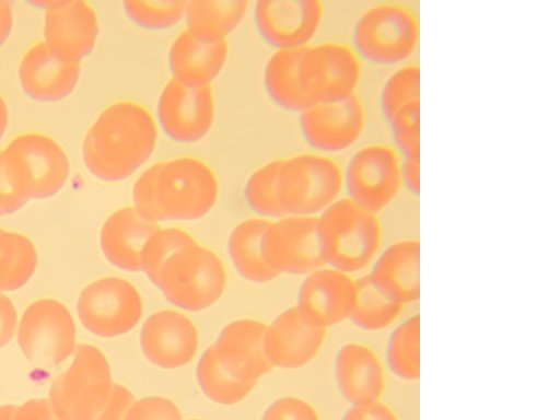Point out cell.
Masks as SVG:
<instances>
[{"instance_id": "cell-1", "label": "cell", "mask_w": 560, "mask_h": 420, "mask_svg": "<svg viewBox=\"0 0 560 420\" xmlns=\"http://www.w3.org/2000/svg\"><path fill=\"white\" fill-rule=\"evenodd\" d=\"M158 139L155 117L144 105L117 101L106 106L86 131L83 161L96 178L120 182L147 164Z\"/></svg>"}, {"instance_id": "cell-2", "label": "cell", "mask_w": 560, "mask_h": 420, "mask_svg": "<svg viewBox=\"0 0 560 420\" xmlns=\"http://www.w3.org/2000/svg\"><path fill=\"white\" fill-rule=\"evenodd\" d=\"M219 194L213 168L199 158L183 155L155 162L138 176L132 207L158 224L194 221L213 209Z\"/></svg>"}, {"instance_id": "cell-3", "label": "cell", "mask_w": 560, "mask_h": 420, "mask_svg": "<svg viewBox=\"0 0 560 420\" xmlns=\"http://www.w3.org/2000/svg\"><path fill=\"white\" fill-rule=\"evenodd\" d=\"M326 266L352 275L372 266L382 250L383 229L377 214L340 197L317 217Z\"/></svg>"}, {"instance_id": "cell-4", "label": "cell", "mask_w": 560, "mask_h": 420, "mask_svg": "<svg viewBox=\"0 0 560 420\" xmlns=\"http://www.w3.org/2000/svg\"><path fill=\"white\" fill-rule=\"evenodd\" d=\"M420 44V21L408 5L396 1L376 2L357 18L351 46L362 60L374 66L408 63Z\"/></svg>"}, {"instance_id": "cell-5", "label": "cell", "mask_w": 560, "mask_h": 420, "mask_svg": "<svg viewBox=\"0 0 560 420\" xmlns=\"http://www.w3.org/2000/svg\"><path fill=\"white\" fill-rule=\"evenodd\" d=\"M277 194L283 215L318 217L343 196V167L313 151L282 159Z\"/></svg>"}, {"instance_id": "cell-6", "label": "cell", "mask_w": 560, "mask_h": 420, "mask_svg": "<svg viewBox=\"0 0 560 420\" xmlns=\"http://www.w3.org/2000/svg\"><path fill=\"white\" fill-rule=\"evenodd\" d=\"M70 366L51 382L49 401L61 420H93L107 401L114 382L104 353L78 345Z\"/></svg>"}, {"instance_id": "cell-7", "label": "cell", "mask_w": 560, "mask_h": 420, "mask_svg": "<svg viewBox=\"0 0 560 420\" xmlns=\"http://www.w3.org/2000/svg\"><path fill=\"white\" fill-rule=\"evenodd\" d=\"M155 285L173 305L199 312L220 300L226 272L214 252L195 242L165 264Z\"/></svg>"}, {"instance_id": "cell-8", "label": "cell", "mask_w": 560, "mask_h": 420, "mask_svg": "<svg viewBox=\"0 0 560 420\" xmlns=\"http://www.w3.org/2000/svg\"><path fill=\"white\" fill-rule=\"evenodd\" d=\"M2 153L11 183L27 200L55 196L68 179V156L60 144L46 135H20Z\"/></svg>"}, {"instance_id": "cell-9", "label": "cell", "mask_w": 560, "mask_h": 420, "mask_svg": "<svg viewBox=\"0 0 560 420\" xmlns=\"http://www.w3.org/2000/svg\"><path fill=\"white\" fill-rule=\"evenodd\" d=\"M363 62L350 44L325 40L311 44L299 62L300 89L308 105L355 95Z\"/></svg>"}, {"instance_id": "cell-10", "label": "cell", "mask_w": 560, "mask_h": 420, "mask_svg": "<svg viewBox=\"0 0 560 420\" xmlns=\"http://www.w3.org/2000/svg\"><path fill=\"white\" fill-rule=\"evenodd\" d=\"M402 188L401 156L393 145L363 144L343 167V196L377 215L397 200Z\"/></svg>"}, {"instance_id": "cell-11", "label": "cell", "mask_w": 560, "mask_h": 420, "mask_svg": "<svg viewBox=\"0 0 560 420\" xmlns=\"http://www.w3.org/2000/svg\"><path fill=\"white\" fill-rule=\"evenodd\" d=\"M77 329L68 308L54 299L27 306L18 327V343L34 365L52 368L66 361L77 347Z\"/></svg>"}, {"instance_id": "cell-12", "label": "cell", "mask_w": 560, "mask_h": 420, "mask_svg": "<svg viewBox=\"0 0 560 420\" xmlns=\"http://www.w3.org/2000/svg\"><path fill=\"white\" fill-rule=\"evenodd\" d=\"M77 311L90 332L113 338L129 332L140 322L143 301L131 282L119 277H105L81 291Z\"/></svg>"}, {"instance_id": "cell-13", "label": "cell", "mask_w": 560, "mask_h": 420, "mask_svg": "<svg viewBox=\"0 0 560 420\" xmlns=\"http://www.w3.org/2000/svg\"><path fill=\"white\" fill-rule=\"evenodd\" d=\"M154 117L159 131L171 141L197 143L214 127V91L212 86L189 85L170 78L159 94Z\"/></svg>"}, {"instance_id": "cell-14", "label": "cell", "mask_w": 560, "mask_h": 420, "mask_svg": "<svg viewBox=\"0 0 560 420\" xmlns=\"http://www.w3.org/2000/svg\"><path fill=\"white\" fill-rule=\"evenodd\" d=\"M368 122L358 94L343 100L315 103L299 113L303 141L313 152L332 155L349 150L362 138Z\"/></svg>"}, {"instance_id": "cell-15", "label": "cell", "mask_w": 560, "mask_h": 420, "mask_svg": "<svg viewBox=\"0 0 560 420\" xmlns=\"http://www.w3.org/2000/svg\"><path fill=\"white\" fill-rule=\"evenodd\" d=\"M268 265L281 273L307 276L326 266L317 217L283 215L270 221L262 240Z\"/></svg>"}, {"instance_id": "cell-16", "label": "cell", "mask_w": 560, "mask_h": 420, "mask_svg": "<svg viewBox=\"0 0 560 420\" xmlns=\"http://www.w3.org/2000/svg\"><path fill=\"white\" fill-rule=\"evenodd\" d=\"M253 18L258 36L273 50L301 49L312 44L324 20L318 0L256 1Z\"/></svg>"}, {"instance_id": "cell-17", "label": "cell", "mask_w": 560, "mask_h": 420, "mask_svg": "<svg viewBox=\"0 0 560 420\" xmlns=\"http://www.w3.org/2000/svg\"><path fill=\"white\" fill-rule=\"evenodd\" d=\"M45 9L44 36L50 51L65 61L80 62L96 45L100 23L85 1L33 2Z\"/></svg>"}, {"instance_id": "cell-18", "label": "cell", "mask_w": 560, "mask_h": 420, "mask_svg": "<svg viewBox=\"0 0 560 420\" xmlns=\"http://www.w3.org/2000/svg\"><path fill=\"white\" fill-rule=\"evenodd\" d=\"M354 300L355 280L348 273L325 266L306 276L295 306L308 324L328 330L350 320Z\"/></svg>"}, {"instance_id": "cell-19", "label": "cell", "mask_w": 560, "mask_h": 420, "mask_svg": "<svg viewBox=\"0 0 560 420\" xmlns=\"http://www.w3.org/2000/svg\"><path fill=\"white\" fill-rule=\"evenodd\" d=\"M140 347L149 362L165 370L188 364L199 348V334L194 322L177 311L151 314L140 331Z\"/></svg>"}, {"instance_id": "cell-20", "label": "cell", "mask_w": 560, "mask_h": 420, "mask_svg": "<svg viewBox=\"0 0 560 420\" xmlns=\"http://www.w3.org/2000/svg\"><path fill=\"white\" fill-rule=\"evenodd\" d=\"M334 375L341 397L350 405L382 400L386 390V366L370 346L350 341L335 358Z\"/></svg>"}, {"instance_id": "cell-21", "label": "cell", "mask_w": 560, "mask_h": 420, "mask_svg": "<svg viewBox=\"0 0 560 420\" xmlns=\"http://www.w3.org/2000/svg\"><path fill=\"white\" fill-rule=\"evenodd\" d=\"M326 337L327 330L308 324L292 306L266 326V353L272 366L299 369L317 357Z\"/></svg>"}, {"instance_id": "cell-22", "label": "cell", "mask_w": 560, "mask_h": 420, "mask_svg": "<svg viewBox=\"0 0 560 420\" xmlns=\"http://www.w3.org/2000/svg\"><path fill=\"white\" fill-rule=\"evenodd\" d=\"M266 326L256 319L234 320L212 345L220 362L236 377L257 384L272 369L265 348Z\"/></svg>"}, {"instance_id": "cell-23", "label": "cell", "mask_w": 560, "mask_h": 420, "mask_svg": "<svg viewBox=\"0 0 560 420\" xmlns=\"http://www.w3.org/2000/svg\"><path fill=\"white\" fill-rule=\"evenodd\" d=\"M80 72V62L58 58L44 42L25 51L18 70L23 92L39 102H55L69 96L79 82Z\"/></svg>"}, {"instance_id": "cell-24", "label": "cell", "mask_w": 560, "mask_h": 420, "mask_svg": "<svg viewBox=\"0 0 560 420\" xmlns=\"http://www.w3.org/2000/svg\"><path fill=\"white\" fill-rule=\"evenodd\" d=\"M228 59V40H203L187 28L172 40L167 54L171 79L197 86H212Z\"/></svg>"}, {"instance_id": "cell-25", "label": "cell", "mask_w": 560, "mask_h": 420, "mask_svg": "<svg viewBox=\"0 0 560 420\" xmlns=\"http://www.w3.org/2000/svg\"><path fill=\"white\" fill-rule=\"evenodd\" d=\"M387 295L402 305L420 298V242L406 237L392 242L380 252L368 273Z\"/></svg>"}, {"instance_id": "cell-26", "label": "cell", "mask_w": 560, "mask_h": 420, "mask_svg": "<svg viewBox=\"0 0 560 420\" xmlns=\"http://www.w3.org/2000/svg\"><path fill=\"white\" fill-rule=\"evenodd\" d=\"M160 225L142 217L132 206L113 212L103 223L100 246L116 268L141 271V258L151 234Z\"/></svg>"}, {"instance_id": "cell-27", "label": "cell", "mask_w": 560, "mask_h": 420, "mask_svg": "<svg viewBox=\"0 0 560 420\" xmlns=\"http://www.w3.org/2000/svg\"><path fill=\"white\" fill-rule=\"evenodd\" d=\"M270 221L249 218L235 225L230 233V259L235 270L247 281L265 283L279 277L268 265L262 252V240Z\"/></svg>"}, {"instance_id": "cell-28", "label": "cell", "mask_w": 560, "mask_h": 420, "mask_svg": "<svg viewBox=\"0 0 560 420\" xmlns=\"http://www.w3.org/2000/svg\"><path fill=\"white\" fill-rule=\"evenodd\" d=\"M250 10L244 0L187 1L184 21L195 36L221 42L240 27Z\"/></svg>"}, {"instance_id": "cell-29", "label": "cell", "mask_w": 560, "mask_h": 420, "mask_svg": "<svg viewBox=\"0 0 560 420\" xmlns=\"http://www.w3.org/2000/svg\"><path fill=\"white\" fill-rule=\"evenodd\" d=\"M303 49L273 50L262 70V85L268 98L277 107L296 114L308 106L299 83Z\"/></svg>"}, {"instance_id": "cell-30", "label": "cell", "mask_w": 560, "mask_h": 420, "mask_svg": "<svg viewBox=\"0 0 560 420\" xmlns=\"http://www.w3.org/2000/svg\"><path fill=\"white\" fill-rule=\"evenodd\" d=\"M405 305L382 291L369 277L355 279V300L350 320L366 331H381L395 324Z\"/></svg>"}, {"instance_id": "cell-31", "label": "cell", "mask_w": 560, "mask_h": 420, "mask_svg": "<svg viewBox=\"0 0 560 420\" xmlns=\"http://www.w3.org/2000/svg\"><path fill=\"white\" fill-rule=\"evenodd\" d=\"M420 318L418 314L402 320L387 339L385 366L397 378L407 383L420 378Z\"/></svg>"}, {"instance_id": "cell-32", "label": "cell", "mask_w": 560, "mask_h": 420, "mask_svg": "<svg viewBox=\"0 0 560 420\" xmlns=\"http://www.w3.org/2000/svg\"><path fill=\"white\" fill-rule=\"evenodd\" d=\"M196 377L202 393L210 400L223 406L241 402L256 385V383L241 380L228 371L220 362L212 346L200 357Z\"/></svg>"}, {"instance_id": "cell-33", "label": "cell", "mask_w": 560, "mask_h": 420, "mask_svg": "<svg viewBox=\"0 0 560 420\" xmlns=\"http://www.w3.org/2000/svg\"><path fill=\"white\" fill-rule=\"evenodd\" d=\"M38 256L25 235L0 228V291H14L34 275Z\"/></svg>"}, {"instance_id": "cell-34", "label": "cell", "mask_w": 560, "mask_h": 420, "mask_svg": "<svg viewBox=\"0 0 560 420\" xmlns=\"http://www.w3.org/2000/svg\"><path fill=\"white\" fill-rule=\"evenodd\" d=\"M420 102V66L408 62L396 67L386 78L378 96L383 120H389L404 107Z\"/></svg>"}, {"instance_id": "cell-35", "label": "cell", "mask_w": 560, "mask_h": 420, "mask_svg": "<svg viewBox=\"0 0 560 420\" xmlns=\"http://www.w3.org/2000/svg\"><path fill=\"white\" fill-rule=\"evenodd\" d=\"M282 159L268 161L248 176L244 198L258 218L266 220L283 217L277 194V180Z\"/></svg>"}, {"instance_id": "cell-36", "label": "cell", "mask_w": 560, "mask_h": 420, "mask_svg": "<svg viewBox=\"0 0 560 420\" xmlns=\"http://www.w3.org/2000/svg\"><path fill=\"white\" fill-rule=\"evenodd\" d=\"M187 1L131 0L122 2L126 18L138 28L161 32L176 26L184 20Z\"/></svg>"}, {"instance_id": "cell-37", "label": "cell", "mask_w": 560, "mask_h": 420, "mask_svg": "<svg viewBox=\"0 0 560 420\" xmlns=\"http://www.w3.org/2000/svg\"><path fill=\"white\" fill-rule=\"evenodd\" d=\"M197 242L177 228H158L149 237L141 258V271L156 284L165 264L180 249Z\"/></svg>"}, {"instance_id": "cell-38", "label": "cell", "mask_w": 560, "mask_h": 420, "mask_svg": "<svg viewBox=\"0 0 560 420\" xmlns=\"http://www.w3.org/2000/svg\"><path fill=\"white\" fill-rule=\"evenodd\" d=\"M387 125L400 156L420 155V102L400 109Z\"/></svg>"}, {"instance_id": "cell-39", "label": "cell", "mask_w": 560, "mask_h": 420, "mask_svg": "<svg viewBox=\"0 0 560 420\" xmlns=\"http://www.w3.org/2000/svg\"><path fill=\"white\" fill-rule=\"evenodd\" d=\"M126 420H183L177 405L162 396H148L135 400Z\"/></svg>"}, {"instance_id": "cell-40", "label": "cell", "mask_w": 560, "mask_h": 420, "mask_svg": "<svg viewBox=\"0 0 560 420\" xmlns=\"http://www.w3.org/2000/svg\"><path fill=\"white\" fill-rule=\"evenodd\" d=\"M260 420H320V417L308 401L288 396L271 402Z\"/></svg>"}, {"instance_id": "cell-41", "label": "cell", "mask_w": 560, "mask_h": 420, "mask_svg": "<svg viewBox=\"0 0 560 420\" xmlns=\"http://www.w3.org/2000/svg\"><path fill=\"white\" fill-rule=\"evenodd\" d=\"M135 400L133 394L127 387L114 383L107 401L93 420H126Z\"/></svg>"}, {"instance_id": "cell-42", "label": "cell", "mask_w": 560, "mask_h": 420, "mask_svg": "<svg viewBox=\"0 0 560 420\" xmlns=\"http://www.w3.org/2000/svg\"><path fill=\"white\" fill-rule=\"evenodd\" d=\"M23 196L11 183L4 164L3 153L0 152V217L19 211L26 202Z\"/></svg>"}, {"instance_id": "cell-43", "label": "cell", "mask_w": 560, "mask_h": 420, "mask_svg": "<svg viewBox=\"0 0 560 420\" xmlns=\"http://www.w3.org/2000/svg\"><path fill=\"white\" fill-rule=\"evenodd\" d=\"M340 420H400V418L393 407L383 400H378L349 406Z\"/></svg>"}, {"instance_id": "cell-44", "label": "cell", "mask_w": 560, "mask_h": 420, "mask_svg": "<svg viewBox=\"0 0 560 420\" xmlns=\"http://www.w3.org/2000/svg\"><path fill=\"white\" fill-rule=\"evenodd\" d=\"M14 420H61L49 399L36 398L18 406Z\"/></svg>"}, {"instance_id": "cell-45", "label": "cell", "mask_w": 560, "mask_h": 420, "mask_svg": "<svg viewBox=\"0 0 560 420\" xmlns=\"http://www.w3.org/2000/svg\"><path fill=\"white\" fill-rule=\"evenodd\" d=\"M16 327V312L9 298L0 293V349L13 337Z\"/></svg>"}, {"instance_id": "cell-46", "label": "cell", "mask_w": 560, "mask_h": 420, "mask_svg": "<svg viewBox=\"0 0 560 420\" xmlns=\"http://www.w3.org/2000/svg\"><path fill=\"white\" fill-rule=\"evenodd\" d=\"M401 178L404 188L418 197L420 191V155L401 156Z\"/></svg>"}, {"instance_id": "cell-47", "label": "cell", "mask_w": 560, "mask_h": 420, "mask_svg": "<svg viewBox=\"0 0 560 420\" xmlns=\"http://www.w3.org/2000/svg\"><path fill=\"white\" fill-rule=\"evenodd\" d=\"M13 28V12L8 1L0 0V46L9 38Z\"/></svg>"}, {"instance_id": "cell-48", "label": "cell", "mask_w": 560, "mask_h": 420, "mask_svg": "<svg viewBox=\"0 0 560 420\" xmlns=\"http://www.w3.org/2000/svg\"><path fill=\"white\" fill-rule=\"evenodd\" d=\"M9 124V109L7 102L0 94V140L2 139Z\"/></svg>"}, {"instance_id": "cell-49", "label": "cell", "mask_w": 560, "mask_h": 420, "mask_svg": "<svg viewBox=\"0 0 560 420\" xmlns=\"http://www.w3.org/2000/svg\"><path fill=\"white\" fill-rule=\"evenodd\" d=\"M16 408L14 405L0 406V420H14Z\"/></svg>"}, {"instance_id": "cell-50", "label": "cell", "mask_w": 560, "mask_h": 420, "mask_svg": "<svg viewBox=\"0 0 560 420\" xmlns=\"http://www.w3.org/2000/svg\"><path fill=\"white\" fill-rule=\"evenodd\" d=\"M189 420H198V419H189Z\"/></svg>"}]
</instances>
